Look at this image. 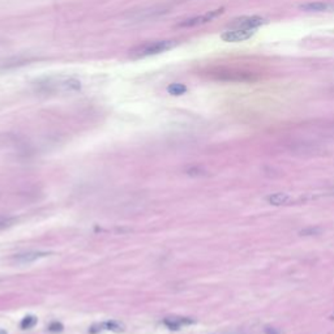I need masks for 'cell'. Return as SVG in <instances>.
I'll return each instance as SVG.
<instances>
[{
	"instance_id": "cell-1",
	"label": "cell",
	"mask_w": 334,
	"mask_h": 334,
	"mask_svg": "<svg viewBox=\"0 0 334 334\" xmlns=\"http://www.w3.org/2000/svg\"><path fill=\"white\" fill-rule=\"evenodd\" d=\"M178 42L173 41V39H162V41H153V42H146L142 45L136 46L135 48H132L129 51V56L132 59H144L149 58V56H154V55H159L162 52H166L169 50H173L174 47H177Z\"/></svg>"
},
{
	"instance_id": "cell-2",
	"label": "cell",
	"mask_w": 334,
	"mask_h": 334,
	"mask_svg": "<svg viewBox=\"0 0 334 334\" xmlns=\"http://www.w3.org/2000/svg\"><path fill=\"white\" fill-rule=\"evenodd\" d=\"M38 89L42 92H56V90H64V92H74L81 89V82L74 78H59L54 81L52 78H46L43 82L38 84Z\"/></svg>"
},
{
	"instance_id": "cell-3",
	"label": "cell",
	"mask_w": 334,
	"mask_h": 334,
	"mask_svg": "<svg viewBox=\"0 0 334 334\" xmlns=\"http://www.w3.org/2000/svg\"><path fill=\"white\" fill-rule=\"evenodd\" d=\"M268 21L263 17L259 16H244L240 17V19H235L231 24H230V28L231 29H251L255 30L256 28H260V26L265 25Z\"/></svg>"
},
{
	"instance_id": "cell-4",
	"label": "cell",
	"mask_w": 334,
	"mask_h": 334,
	"mask_svg": "<svg viewBox=\"0 0 334 334\" xmlns=\"http://www.w3.org/2000/svg\"><path fill=\"white\" fill-rule=\"evenodd\" d=\"M223 12H225V8H218V10L210 11V12L205 13V15H200V16L186 20L183 23H180L179 26H182V28H191V26L204 25V24L210 23V21H213V20L217 19L218 16H221Z\"/></svg>"
},
{
	"instance_id": "cell-5",
	"label": "cell",
	"mask_w": 334,
	"mask_h": 334,
	"mask_svg": "<svg viewBox=\"0 0 334 334\" xmlns=\"http://www.w3.org/2000/svg\"><path fill=\"white\" fill-rule=\"evenodd\" d=\"M254 34L255 32L251 29H230L227 30V32L223 33L221 36V38L225 42L235 43V42L247 41V39H249Z\"/></svg>"
},
{
	"instance_id": "cell-6",
	"label": "cell",
	"mask_w": 334,
	"mask_h": 334,
	"mask_svg": "<svg viewBox=\"0 0 334 334\" xmlns=\"http://www.w3.org/2000/svg\"><path fill=\"white\" fill-rule=\"evenodd\" d=\"M51 252H45V251H33V252H26V254H20L13 256V261L17 264H28L32 261L39 260L46 256H50Z\"/></svg>"
},
{
	"instance_id": "cell-7",
	"label": "cell",
	"mask_w": 334,
	"mask_h": 334,
	"mask_svg": "<svg viewBox=\"0 0 334 334\" xmlns=\"http://www.w3.org/2000/svg\"><path fill=\"white\" fill-rule=\"evenodd\" d=\"M267 201L269 204L274 206H281V205H291V204H295L296 200L289 195V193L285 192H277L273 195H269L267 197Z\"/></svg>"
},
{
	"instance_id": "cell-8",
	"label": "cell",
	"mask_w": 334,
	"mask_h": 334,
	"mask_svg": "<svg viewBox=\"0 0 334 334\" xmlns=\"http://www.w3.org/2000/svg\"><path fill=\"white\" fill-rule=\"evenodd\" d=\"M299 8L305 12H334V3H324V2H315L299 6Z\"/></svg>"
},
{
	"instance_id": "cell-9",
	"label": "cell",
	"mask_w": 334,
	"mask_h": 334,
	"mask_svg": "<svg viewBox=\"0 0 334 334\" xmlns=\"http://www.w3.org/2000/svg\"><path fill=\"white\" fill-rule=\"evenodd\" d=\"M163 322L169 329L178 330V329L182 328L183 325L193 324L195 320H192V318H188V317H167Z\"/></svg>"
},
{
	"instance_id": "cell-10",
	"label": "cell",
	"mask_w": 334,
	"mask_h": 334,
	"mask_svg": "<svg viewBox=\"0 0 334 334\" xmlns=\"http://www.w3.org/2000/svg\"><path fill=\"white\" fill-rule=\"evenodd\" d=\"M167 92L170 94H173V96H183V94L187 92V87L186 85H183V84L179 82L171 84V85L167 87Z\"/></svg>"
},
{
	"instance_id": "cell-11",
	"label": "cell",
	"mask_w": 334,
	"mask_h": 334,
	"mask_svg": "<svg viewBox=\"0 0 334 334\" xmlns=\"http://www.w3.org/2000/svg\"><path fill=\"white\" fill-rule=\"evenodd\" d=\"M98 328H101V330H114V331L124 330V329H123V325L118 324V322H114V321L101 324Z\"/></svg>"
},
{
	"instance_id": "cell-12",
	"label": "cell",
	"mask_w": 334,
	"mask_h": 334,
	"mask_svg": "<svg viewBox=\"0 0 334 334\" xmlns=\"http://www.w3.org/2000/svg\"><path fill=\"white\" fill-rule=\"evenodd\" d=\"M37 322V318L33 317V316H28L21 321V328L23 329H30L32 326H34Z\"/></svg>"
},
{
	"instance_id": "cell-13",
	"label": "cell",
	"mask_w": 334,
	"mask_h": 334,
	"mask_svg": "<svg viewBox=\"0 0 334 334\" xmlns=\"http://www.w3.org/2000/svg\"><path fill=\"white\" fill-rule=\"evenodd\" d=\"M15 222H16V218H4L3 217V218H0V228L10 227Z\"/></svg>"
},
{
	"instance_id": "cell-14",
	"label": "cell",
	"mask_w": 334,
	"mask_h": 334,
	"mask_svg": "<svg viewBox=\"0 0 334 334\" xmlns=\"http://www.w3.org/2000/svg\"><path fill=\"white\" fill-rule=\"evenodd\" d=\"M320 232V228H308V230H303L300 231L302 235H313V234H318Z\"/></svg>"
},
{
	"instance_id": "cell-15",
	"label": "cell",
	"mask_w": 334,
	"mask_h": 334,
	"mask_svg": "<svg viewBox=\"0 0 334 334\" xmlns=\"http://www.w3.org/2000/svg\"><path fill=\"white\" fill-rule=\"evenodd\" d=\"M48 329L51 331H60L61 329H63V326H61V324H58V322H52V324L48 326Z\"/></svg>"
},
{
	"instance_id": "cell-16",
	"label": "cell",
	"mask_w": 334,
	"mask_h": 334,
	"mask_svg": "<svg viewBox=\"0 0 334 334\" xmlns=\"http://www.w3.org/2000/svg\"><path fill=\"white\" fill-rule=\"evenodd\" d=\"M329 320H331V321H334V313H331V315L329 316Z\"/></svg>"
},
{
	"instance_id": "cell-17",
	"label": "cell",
	"mask_w": 334,
	"mask_h": 334,
	"mask_svg": "<svg viewBox=\"0 0 334 334\" xmlns=\"http://www.w3.org/2000/svg\"><path fill=\"white\" fill-rule=\"evenodd\" d=\"M333 192H334V191H333ZM333 195H334V193H333Z\"/></svg>"
}]
</instances>
